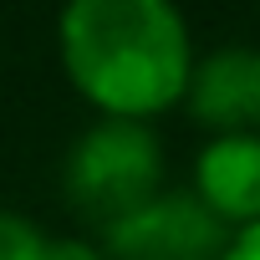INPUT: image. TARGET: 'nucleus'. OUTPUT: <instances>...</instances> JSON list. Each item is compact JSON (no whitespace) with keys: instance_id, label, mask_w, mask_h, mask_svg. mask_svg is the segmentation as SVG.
Returning <instances> with one entry per match:
<instances>
[{"instance_id":"f257e3e1","label":"nucleus","mask_w":260,"mask_h":260,"mask_svg":"<svg viewBox=\"0 0 260 260\" xmlns=\"http://www.w3.org/2000/svg\"><path fill=\"white\" fill-rule=\"evenodd\" d=\"M61 67L102 117H153L189 92V26L164 0H72L56 21Z\"/></svg>"},{"instance_id":"f03ea898","label":"nucleus","mask_w":260,"mask_h":260,"mask_svg":"<svg viewBox=\"0 0 260 260\" xmlns=\"http://www.w3.org/2000/svg\"><path fill=\"white\" fill-rule=\"evenodd\" d=\"M61 194L87 224H97V230L122 224L127 214H138L143 204H153L164 194L158 133L138 117H97L67 148Z\"/></svg>"},{"instance_id":"7ed1b4c3","label":"nucleus","mask_w":260,"mask_h":260,"mask_svg":"<svg viewBox=\"0 0 260 260\" xmlns=\"http://www.w3.org/2000/svg\"><path fill=\"white\" fill-rule=\"evenodd\" d=\"M112 260H224L230 230L199 204L194 189H164L153 204L102 230Z\"/></svg>"},{"instance_id":"20e7f679","label":"nucleus","mask_w":260,"mask_h":260,"mask_svg":"<svg viewBox=\"0 0 260 260\" xmlns=\"http://www.w3.org/2000/svg\"><path fill=\"white\" fill-rule=\"evenodd\" d=\"M194 122H204L214 138L260 133V46H214L194 61L184 92Z\"/></svg>"},{"instance_id":"39448f33","label":"nucleus","mask_w":260,"mask_h":260,"mask_svg":"<svg viewBox=\"0 0 260 260\" xmlns=\"http://www.w3.org/2000/svg\"><path fill=\"white\" fill-rule=\"evenodd\" d=\"M194 194L224 230L260 224V133H235V138L204 143V153L194 164Z\"/></svg>"},{"instance_id":"423d86ee","label":"nucleus","mask_w":260,"mask_h":260,"mask_svg":"<svg viewBox=\"0 0 260 260\" xmlns=\"http://www.w3.org/2000/svg\"><path fill=\"white\" fill-rule=\"evenodd\" d=\"M0 260H102L87 240H61L46 235L36 219L0 209Z\"/></svg>"},{"instance_id":"0eeeda50","label":"nucleus","mask_w":260,"mask_h":260,"mask_svg":"<svg viewBox=\"0 0 260 260\" xmlns=\"http://www.w3.org/2000/svg\"><path fill=\"white\" fill-rule=\"evenodd\" d=\"M224 260H260V224H250V230H240V235L230 240V250H224Z\"/></svg>"}]
</instances>
